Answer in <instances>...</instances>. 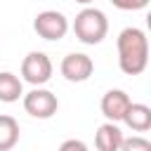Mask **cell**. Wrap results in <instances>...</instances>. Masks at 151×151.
Returning a JSON list of instances; mask_svg holds the SVG:
<instances>
[{"instance_id":"1","label":"cell","mask_w":151,"mask_h":151,"mask_svg":"<svg viewBox=\"0 0 151 151\" xmlns=\"http://www.w3.org/2000/svg\"><path fill=\"white\" fill-rule=\"evenodd\" d=\"M118 47V66L125 76H139L144 73L149 64V38L142 28L127 26L118 33L116 40Z\"/></svg>"},{"instance_id":"2","label":"cell","mask_w":151,"mask_h":151,"mask_svg":"<svg viewBox=\"0 0 151 151\" xmlns=\"http://www.w3.org/2000/svg\"><path fill=\"white\" fill-rule=\"evenodd\" d=\"M73 33L83 45H99L109 33V19L97 7H85L73 19Z\"/></svg>"},{"instance_id":"3","label":"cell","mask_w":151,"mask_h":151,"mask_svg":"<svg viewBox=\"0 0 151 151\" xmlns=\"http://www.w3.org/2000/svg\"><path fill=\"white\" fill-rule=\"evenodd\" d=\"M21 101H24V111L28 116H33V118H40V120L52 118L57 113V109H59L57 94L45 90V87H33L31 92H26L21 97Z\"/></svg>"},{"instance_id":"4","label":"cell","mask_w":151,"mask_h":151,"mask_svg":"<svg viewBox=\"0 0 151 151\" xmlns=\"http://www.w3.org/2000/svg\"><path fill=\"white\" fill-rule=\"evenodd\" d=\"M52 71H54L52 59L45 52H28L21 61V80L31 83L33 87L45 85L52 78Z\"/></svg>"},{"instance_id":"5","label":"cell","mask_w":151,"mask_h":151,"mask_svg":"<svg viewBox=\"0 0 151 151\" xmlns=\"http://www.w3.org/2000/svg\"><path fill=\"white\" fill-rule=\"evenodd\" d=\"M33 31L42 38V40H61L66 33H68V19L57 12V9H45V12H38L35 19H33Z\"/></svg>"},{"instance_id":"6","label":"cell","mask_w":151,"mask_h":151,"mask_svg":"<svg viewBox=\"0 0 151 151\" xmlns=\"http://www.w3.org/2000/svg\"><path fill=\"white\" fill-rule=\"evenodd\" d=\"M59 71L68 83H85L94 71V61L83 52H71L61 59Z\"/></svg>"},{"instance_id":"7","label":"cell","mask_w":151,"mask_h":151,"mask_svg":"<svg viewBox=\"0 0 151 151\" xmlns=\"http://www.w3.org/2000/svg\"><path fill=\"white\" fill-rule=\"evenodd\" d=\"M130 104H132V99L127 97V92H123V90H109L101 97V113L106 116L109 123H120Z\"/></svg>"},{"instance_id":"8","label":"cell","mask_w":151,"mask_h":151,"mask_svg":"<svg viewBox=\"0 0 151 151\" xmlns=\"http://www.w3.org/2000/svg\"><path fill=\"white\" fill-rule=\"evenodd\" d=\"M125 134L120 132V127L116 123H104L97 127L94 132V146L97 151H120V144H123Z\"/></svg>"},{"instance_id":"9","label":"cell","mask_w":151,"mask_h":151,"mask_svg":"<svg viewBox=\"0 0 151 151\" xmlns=\"http://www.w3.org/2000/svg\"><path fill=\"white\" fill-rule=\"evenodd\" d=\"M123 123L134 132H146L151 127V109L146 104H134L132 101L127 106L125 116H123Z\"/></svg>"},{"instance_id":"10","label":"cell","mask_w":151,"mask_h":151,"mask_svg":"<svg viewBox=\"0 0 151 151\" xmlns=\"http://www.w3.org/2000/svg\"><path fill=\"white\" fill-rule=\"evenodd\" d=\"M21 97H24V80L9 71H2L0 73V101L12 104V101H19Z\"/></svg>"},{"instance_id":"11","label":"cell","mask_w":151,"mask_h":151,"mask_svg":"<svg viewBox=\"0 0 151 151\" xmlns=\"http://www.w3.org/2000/svg\"><path fill=\"white\" fill-rule=\"evenodd\" d=\"M19 142V123L17 118L0 113V151H9L14 149Z\"/></svg>"},{"instance_id":"12","label":"cell","mask_w":151,"mask_h":151,"mask_svg":"<svg viewBox=\"0 0 151 151\" xmlns=\"http://www.w3.org/2000/svg\"><path fill=\"white\" fill-rule=\"evenodd\" d=\"M120 151H151V142L146 137H125L123 144H120Z\"/></svg>"},{"instance_id":"13","label":"cell","mask_w":151,"mask_h":151,"mask_svg":"<svg viewBox=\"0 0 151 151\" xmlns=\"http://www.w3.org/2000/svg\"><path fill=\"white\" fill-rule=\"evenodd\" d=\"M151 0H111L113 7L123 9V12H137V9H144Z\"/></svg>"},{"instance_id":"14","label":"cell","mask_w":151,"mask_h":151,"mask_svg":"<svg viewBox=\"0 0 151 151\" xmlns=\"http://www.w3.org/2000/svg\"><path fill=\"white\" fill-rule=\"evenodd\" d=\"M59 151H87V144L80 139H66V142H61Z\"/></svg>"},{"instance_id":"15","label":"cell","mask_w":151,"mask_h":151,"mask_svg":"<svg viewBox=\"0 0 151 151\" xmlns=\"http://www.w3.org/2000/svg\"><path fill=\"white\" fill-rule=\"evenodd\" d=\"M76 2H80V5H90L92 0H76Z\"/></svg>"}]
</instances>
